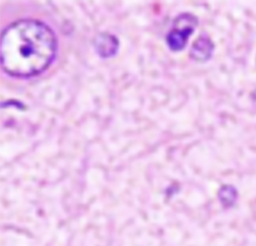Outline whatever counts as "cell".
<instances>
[{
    "label": "cell",
    "instance_id": "obj_1",
    "mask_svg": "<svg viewBox=\"0 0 256 246\" xmlns=\"http://www.w3.org/2000/svg\"><path fill=\"white\" fill-rule=\"evenodd\" d=\"M57 52V37L45 23L21 19L4 29L1 35V65L13 77H31L45 71Z\"/></svg>",
    "mask_w": 256,
    "mask_h": 246
},
{
    "label": "cell",
    "instance_id": "obj_2",
    "mask_svg": "<svg viewBox=\"0 0 256 246\" xmlns=\"http://www.w3.org/2000/svg\"><path fill=\"white\" fill-rule=\"evenodd\" d=\"M196 26L197 19L189 13H185L177 17L174 21L173 27L167 34L166 41L169 48L172 51L182 50L185 47L190 35L193 34Z\"/></svg>",
    "mask_w": 256,
    "mask_h": 246
},
{
    "label": "cell",
    "instance_id": "obj_3",
    "mask_svg": "<svg viewBox=\"0 0 256 246\" xmlns=\"http://www.w3.org/2000/svg\"><path fill=\"white\" fill-rule=\"evenodd\" d=\"M213 51V43L208 37L198 38L191 49V55L197 61H206L211 57Z\"/></svg>",
    "mask_w": 256,
    "mask_h": 246
},
{
    "label": "cell",
    "instance_id": "obj_4",
    "mask_svg": "<svg viewBox=\"0 0 256 246\" xmlns=\"http://www.w3.org/2000/svg\"><path fill=\"white\" fill-rule=\"evenodd\" d=\"M118 42L117 40L107 34H102L97 37L96 40V49L99 54H101L103 57H108L114 54L117 50Z\"/></svg>",
    "mask_w": 256,
    "mask_h": 246
},
{
    "label": "cell",
    "instance_id": "obj_5",
    "mask_svg": "<svg viewBox=\"0 0 256 246\" xmlns=\"http://www.w3.org/2000/svg\"><path fill=\"white\" fill-rule=\"evenodd\" d=\"M219 195H220V199L222 200L223 203L231 205L236 199L237 192L234 189V187H232V186H224L221 189Z\"/></svg>",
    "mask_w": 256,
    "mask_h": 246
}]
</instances>
